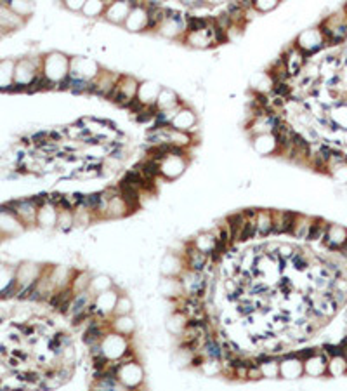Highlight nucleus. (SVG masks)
I'll list each match as a JSON object with an SVG mask.
<instances>
[{"mask_svg": "<svg viewBox=\"0 0 347 391\" xmlns=\"http://www.w3.org/2000/svg\"><path fill=\"white\" fill-rule=\"evenodd\" d=\"M109 331L125 337H134L135 331H137V320L134 318V315H122V316L113 315L111 318H109Z\"/></svg>", "mask_w": 347, "mask_h": 391, "instance_id": "21", "label": "nucleus"}, {"mask_svg": "<svg viewBox=\"0 0 347 391\" xmlns=\"http://www.w3.org/2000/svg\"><path fill=\"white\" fill-rule=\"evenodd\" d=\"M190 325V316H188L181 310H174L165 316V331L170 334L175 339H181L184 331Z\"/></svg>", "mask_w": 347, "mask_h": 391, "instance_id": "17", "label": "nucleus"}, {"mask_svg": "<svg viewBox=\"0 0 347 391\" xmlns=\"http://www.w3.org/2000/svg\"><path fill=\"white\" fill-rule=\"evenodd\" d=\"M156 33L165 38H182L186 33V16L179 11L167 9V16L156 28Z\"/></svg>", "mask_w": 347, "mask_h": 391, "instance_id": "7", "label": "nucleus"}, {"mask_svg": "<svg viewBox=\"0 0 347 391\" xmlns=\"http://www.w3.org/2000/svg\"><path fill=\"white\" fill-rule=\"evenodd\" d=\"M319 30H321L325 42L327 46H337L347 40V16L342 9L340 12H335L332 16H327L319 23Z\"/></svg>", "mask_w": 347, "mask_h": 391, "instance_id": "4", "label": "nucleus"}, {"mask_svg": "<svg viewBox=\"0 0 347 391\" xmlns=\"http://www.w3.org/2000/svg\"><path fill=\"white\" fill-rule=\"evenodd\" d=\"M257 226V238H266L273 235V210L269 209H259L256 218Z\"/></svg>", "mask_w": 347, "mask_h": 391, "instance_id": "28", "label": "nucleus"}, {"mask_svg": "<svg viewBox=\"0 0 347 391\" xmlns=\"http://www.w3.org/2000/svg\"><path fill=\"white\" fill-rule=\"evenodd\" d=\"M83 6H85V2H82V0H75V2H64V7H66L68 11H73V12H82L83 11Z\"/></svg>", "mask_w": 347, "mask_h": 391, "instance_id": "42", "label": "nucleus"}, {"mask_svg": "<svg viewBox=\"0 0 347 391\" xmlns=\"http://www.w3.org/2000/svg\"><path fill=\"white\" fill-rule=\"evenodd\" d=\"M253 150L261 155H278V141L274 134H262L252 138Z\"/></svg>", "mask_w": 347, "mask_h": 391, "instance_id": "27", "label": "nucleus"}, {"mask_svg": "<svg viewBox=\"0 0 347 391\" xmlns=\"http://www.w3.org/2000/svg\"><path fill=\"white\" fill-rule=\"evenodd\" d=\"M190 242L193 244V247L198 249L200 252L207 254L209 257L212 256V254H219L217 252L219 242H217V236H215L214 231H200V233L196 235L195 238H191ZM219 256H221V254H219Z\"/></svg>", "mask_w": 347, "mask_h": 391, "instance_id": "24", "label": "nucleus"}, {"mask_svg": "<svg viewBox=\"0 0 347 391\" xmlns=\"http://www.w3.org/2000/svg\"><path fill=\"white\" fill-rule=\"evenodd\" d=\"M293 46H295L306 58H311V56L318 54L319 51H323L325 47H327V42H325V37L321 30H319V26H314V28H307L304 32L298 33Z\"/></svg>", "mask_w": 347, "mask_h": 391, "instance_id": "6", "label": "nucleus"}, {"mask_svg": "<svg viewBox=\"0 0 347 391\" xmlns=\"http://www.w3.org/2000/svg\"><path fill=\"white\" fill-rule=\"evenodd\" d=\"M111 289H115V280H113L109 275H104V273L92 275V280L89 285V292L92 294V297L99 296V294H103V292L111 291Z\"/></svg>", "mask_w": 347, "mask_h": 391, "instance_id": "30", "label": "nucleus"}, {"mask_svg": "<svg viewBox=\"0 0 347 391\" xmlns=\"http://www.w3.org/2000/svg\"><path fill=\"white\" fill-rule=\"evenodd\" d=\"M101 351L108 362H120L129 355H132L135 348L132 346V337H125L109 331L101 341Z\"/></svg>", "mask_w": 347, "mask_h": 391, "instance_id": "3", "label": "nucleus"}, {"mask_svg": "<svg viewBox=\"0 0 347 391\" xmlns=\"http://www.w3.org/2000/svg\"><path fill=\"white\" fill-rule=\"evenodd\" d=\"M161 87L158 85L156 82L151 80H144L139 82V89H137V103H141L143 106H156V99L160 96Z\"/></svg>", "mask_w": 347, "mask_h": 391, "instance_id": "23", "label": "nucleus"}, {"mask_svg": "<svg viewBox=\"0 0 347 391\" xmlns=\"http://www.w3.org/2000/svg\"><path fill=\"white\" fill-rule=\"evenodd\" d=\"M347 376V357L337 355L328 358V374L327 377H344Z\"/></svg>", "mask_w": 347, "mask_h": 391, "instance_id": "33", "label": "nucleus"}, {"mask_svg": "<svg viewBox=\"0 0 347 391\" xmlns=\"http://www.w3.org/2000/svg\"><path fill=\"white\" fill-rule=\"evenodd\" d=\"M101 72H103V68L99 67L98 61L85 58V56L72 58V63H70V77L80 78L83 82H94Z\"/></svg>", "mask_w": 347, "mask_h": 391, "instance_id": "8", "label": "nucleus"}, {"mask_svg": "<svg viewBox=\"0 0 347 391\" xmlns=\"http://www.w3.org/2000/svg\"><path fill=\"white\" fill-rule=\"evenodd\" d=\"M297 247H293L292 244H280L278 250H276V256H278L280 261H290L292 256L295 254Z\"/></svg>", "mask_w": 347, "mask_h": 391, "instance_id": "41", "label": "nucleus"}, {"mask_svg": "<svg viewBox=\"0 0 347 391\" xmlns=\"http://www.w3.org/2000/svg\"><path fill=\"white\" fill-rule=\"evenodd\" d=\"M264 379H278L280 377V357L276 355H269L266 360L259 363Z\"/></svg>", "mask_w": 347, "mask_h": 391, "instance_id": "32", "label": "nucleus"}, {"mask_svg": "<svg viewBox=\"0 0 347 391\" xmlns=\"http://www.w3.org/2000/svg\"><path fill=\"white\" fill-rule=\"evenodd\" d=\"M304 376L311 377V379H319V377H327L328 374V357L321 350L306 358L304 362Z\"/></svg>", "mask_w": 347, "mask_h": 391, "instance_id": "13", "label": "nucleus"}, {"mask_svg": "<svg viewBox=\"0 0 347 391\" xmlns=\"http://www.w3.org/2000/svg\"><path fill=\"white\" fill-rule=\"evenodd\" d=\"M181 40L190 47H195V49H209V47L214 46V32H212V25L205 30H200V32H188L184 33V37Z\"/></svg>", "mask_w": 347, "mask_h": 391, "instance_id": "20", "label": "nucleus"}, {"mask_svg": "<svg viewBox=\"0 0 347 391\" xmlns=\"http://www.w3.org/2000/svg\"><path fill=\"white\" fill-rule=\"evenodd\" d=\"M186 271L184 257L174 252H167L160 261V275L164 278H179Z\"/></svg>", "mask_w": 347, "mask_h": 391, "instance_id": "14", "label": "nucleus"}, {"mask_svg": "<svg viewBox=\"0 0 347 391\" xmlns=\"http://www.w3.org/2000/svg\"><path fill=\"white\" fill-rule=\"evenodd\" d=\"M124 26L127 32H132V33L149 30V12H148L146 4L132 2V9H130L129 17H127Z\"/></svg>", "mask_w": 347, "mask_h": 391, "instance_id": "10", "label": "nucleus"}, {"mask_svg": "<svg viewBox=\"0 0 347 391\" xmlns=\"http://www.w3.org/2000/svg\"><path fill=\"white\" fill-rule=\"evenodd\" d=\"M281 61L285 63V68H287V72H288V77H295V75H300V73L304 72L307 58L297 49L295 46H292V47H288L283 54H281Z\"/></svg>", "mask_w": 347, "mask_h": 391, "instance_id": "16", "label": "nucleus"}, {"mask_svg": "<svg viewBox=\"0 0 347 391\" xmlns=\"http://www.w3.org/2000/svg\"><path fill=\"white\" fill-rule=\"evenodd\" d=\"M188 155H169L160 162V178L165 181H175L188 167Z\"/></svg>", "mask_w": 347, "mask_h": 391, "instance_id": "11", "label": "nucleus"}, {"mask_svg": "<svg viewBox=\"0 0 347 391\" xmlns=\"http://www.w3.org/2000/svg\"><path fill=\"white\" fill-rule=\"evenodd\" d=\"M328 225L330 223L325 221L323 218H313V223H311V228H309V233L306 236V242L309 244H314V242H321L325 238V233L328 230Z\"/></svg>", "mask_w": 347, "mask_h": 391, "instance_id": "31", "label": "nucleus"}, {"mask_svg": "<svg viewBox=\"0 0 347 391\" xmlns=\"http://www.w3.org/2000/svg\"><path fill=\"white\" fill-rule=\"evenodd\" d=\"M344 12H345V16H347V4H345V6H344Z\"/></svg>", "mask_w": 347, "mask_h": 391, "instance_id": "43", "label": "nucleus"}, {"mask_svg": "<svg viewBox=\"0 0 347 391\" xmlns=\"http://www.w3.org/2000/svg\"><path fill=\"white\" fill-rule=\"evenodd\" d=\"M61 231H70L75 226V210H59L58 225Z\"/></svg>", "mask_w": 347, "mask_h": 391, "instance_id": "39", "label": "nucleus"}, {"mask_svg": "<svg viewBox=\"0 0 347 391\" xmlns=\"http://www.w3.org/2000/svg\"><path fill=\"white\" fill-rule=\"evenodd\" d=\"M109 371L117 376V379L130 391H141L144 386V368L143 363H139L135 351L120 362H111L108 365Z\"/></svg>", "mask_w": 347, "mask_h": 391, "instance_id": "1", "label": "nucleus"}, {"mask_svg": "<svg viewBox=\"0 0 347 391\" xmlns=\"http://www.w3.org/2000/svg\"><path fill=\"white\" fill-rule=\"evenodd\" d=\"M58 214H59L58 207H56L52 202H45V204L38 207L37 221L40 223V226L43 228H54L58 225Z\"/></svg>", "mask_w": 347, "mask_h": 391, "instance_id": "29", "label": "nucleus"}, {"mask_svg": "<svg viewBox=\"0 0 347 391\" xmlns=\"http://www.w3.org/2000/svg\"><path fill=\"white\" fill-rule=\"evenodd\" d=\"M280 377L285 381H297L304 377V363L295 351H287L280 357Z\"/></svg>", "mask_w": 347, "mask_h": 391, "instance_id": "9", "label": "nucleus"}, {"mask_svg": "<svg viewBox=\"0 0 347 391\" xmlns=\"http://www.w3.org/2000/svg\"><path fill=\"white\" fill-rule=\"evenodd\" d=\"M278 6V0H257V2H253V11L259 12V14H267V12L274 11Z\"/></svg>", "mask_w": 347, "mask_h": 391, "instance_id": "40", "label": "nucleus"}, {"mask_svg": "<svg viewBox=\"0 0 347 391\" xmlns=\"http://www.w3.org/2000/svg\"><path fill=\"white\" fill-rule=\"evenodd\" d=\"M106 4L108 2H98V0H90V2H85L83 6V16L90 17V19H96V17H103L104 11H106Z\"/></svg>", "mask_w": 347, "mask_h": 391, "instance_id": "38", "label": "nucleus"}, {"mask_svg": "<svg viewBox=\"0 0 347 391\" xmlns=\"http://www.w3.org/2000/svg\"><path fill=\"white\" fill-rule=\"evenodd\" d=\"M137 89H139L137 78L132 75H120L106 99H109L120 108H129V104L137 98Z\"/></svg>", "mask_w": 347, "mask_h": 391, "instance_id": "5", "label": "nucleus"}, {"mask_svg": "<svg viewBox=\"0 0 347 391\" xmlns=\"http://www.w3.org/2000/svg\"><path fill=\"white\" fill-rule=\"evenodd\" d=\"M130 9H132V2H108L103 17L111 25L124 26L127 17H129Z\"/></svg>", "mask_w": 347, "mask_h": 391, "instance_id": "19", "label": "nucleus"}, {"mask_svg": "<svg viewBox=\"0 0 347 391\" xmlns=\"http://www.w3.org/2000/svg\"><path fill=\"white\" fill-rule=\"evenodd\" d=\"M327 250H333V252H345L347 250V228L342 225H335L330 223L328 230L325 233V238L321 240Z\"/></svg>", "mask_w": 347, "mask_h": 391, "instance_id": "12", "label": "nucleus"}, {"mask_svg": "<svg viewBox=\"0 0 347 391\" xmlns=\"http://www.w3.org/2000/svg\"><path fill=\"white\" fill-rule=\"evenodd\" d=\"M70 63L72 59L63 52H51L42 64V75L51 85H58L63 89L64 82L70 78Z\"/></svg>", "mask_w": 347, "mask_h": 391, "instance_id": "2", "label": "nucleus"}, {"mask_svg": "<svg viewBox=\"0 0 347 391\" xmlns=\"http://www.w3.org/2000/svg\"><path fill=\"white\" fill-rule=\"evenodd\" d=\"M132 210H130L129 204L124 200V197L118 193V195L111 197L108 202V209H106V219H124L127 216H130Z\"/></svg>", "mask_w": 347, "mask_h": 391, "instance_id": "26", "label": "nucleus"}, {"mask_svg": "<svg viewBox=\"0 0 347 391\" xmlns=\"http://www.w3.org/2000/svg\"><path fill=\"white\" fill-rule=\"evenodd\" d=\"M184 263H186V270L195 271V273H205L207 266L210 265V259L207 254L200 252L198 249L193 247L191 242L186 244V250H184Z\"/></svg>", "mask_w": 347, "mask_h": 391, "instance_id": "15", "label": "nucleus"}, {"mask_svg": "<svg viewBox=\"0 0 347 391\" xmlns=\"http://www.w3.org/2000/svg\"><path fill=\"white\" fill-rule=\"evenodd\" d=\"M196 124H198V115H196V112L190 106H184L179 110L177 115L174 117L172 124H170V127L175 131H181V133H193V131L196 129Z\"/></svg>", "mask_w": 347, "mask_h": 391, "instance_id": "18", "label": "nucleus"}, {"mask_svg": "<svg viewBox=\"0 0 347 391\" xmlns=\"http://www.w3.org/2000/svg\"><path fill=\"white\" fill-rule=\"evenodd\" d=\"M113 315L115 316L134 315V301L127 292H124V291L120 292V296H118V299H117V305H115V313Z\"/></svg>", "mask_w": 347, "mask_h": 391, "instance_id": "36", "label": "nucleus"}, {"mask_svg": "<svg viewBox=\"0 0 347 391\" xmlns=\"http://www.w3.org/2000/svg\"><path fill=\"white\" fill-rule=\"evenodd\" d=\"M200 372L205 377H219L222 376V360H210L205 358L200 365Z\"/></svg>", "mask_w": 347, "mask_h": 391, "instance_id": "37", "label": "nucleus"}, {"mask_svg": "<svg viewBox=\"0 0 347 391\" xmlns=\"http://www.w3.org/2000/svg\"><path fill=\"white\" fill-rule=\"evenodd\" d=\"M90 280H92V273L87 270H82V271H75V276L72 280V291L75 294H80V292H85L89 291V285H90Z\"/></svg>", "mask_w": 347, "mask_h": 391, "instance_id": "34", "label": "nucleus"}, {"mask_svg": "<svg viewBox=\"0 0 347 391\" xmlns=\"http://www.w3.org/2000/svg\"><path fill=\"white\" fill-rule=\"evenodd\" d=\"M184 101L179 98V94L172 89H161L160 96L156 99V110L158 112H170V110H177L184 106Z\"/></svg>", "mask_w": 347, "mask_h": 391, "instance_id": "25", "label": "nucleus"}, {"mask_svg": "<svg viewBox=\"0 0 347 391\" xmlns=\"http://www.w3.org/2000/svg\"><path fill=\"white\" fill-rule=\"evenodd\" d=\"M311 223H313V218L304 216V214H297L295 225H293V230H292V236L300 238V240H306L307 233H309Z\"/></svg>", "mask_w": 347, "mask_h": 391, "instance_id": "35", "label": "nucleus"}, {"mask_svg": "<svg viewBox=\"0 0 347 391\" xmlns=\"http://www.w3.org/2000/svg\"><path fill=\"white\" fill-rule=\"evenodd\" d=\"M158 292L164 299L174 302V301H179L182 299L184 296V291H182V285H181V280L179 278H164L161 276L160 284H158Z\"/></svg>", "mask_w": 347, "mask_h": 391, "instance_id": "22", "label": "nucleus"}]
</instances>
